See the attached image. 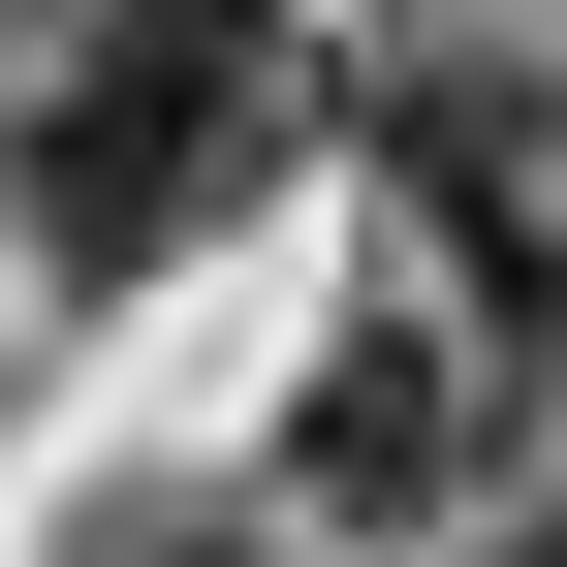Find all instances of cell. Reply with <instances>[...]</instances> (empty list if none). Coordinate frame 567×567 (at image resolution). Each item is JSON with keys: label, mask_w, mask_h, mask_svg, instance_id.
<instances>
[{"label": "cell", "mask_w": 567, "mask_h": 567, "mask_svg": "<svg viewBox=\"0 0 567 567\" xmlns=\"http://www.w3.org/2000/svg\"><path fill=\"white\" fill-rule=\"evenodd\" d=\"M252 158H284V0H32V63H0V189H32L63 284H158Z\"/></svg>", "instance_id": "6da1fadb"}, {"label": "cell", "mask_w": 567, "mask_h": 567, "mask_svg": "<svg viewBox=\"0 0 567 567\" xmlns=\"http://www.w3.org/2000/svg\"><path fill=\"white\" fill-rule=\"evenodd\" d=\"M505 567H567V505H536V536H505Z\"/></svg>", "instance_id": "5b68a950"}, {"label": "cell", "mask_w": 567, "mask_h": 567, "mask_svg": "<svg viewBox=\"0 0 567 567\" xmlns=\"http://www.w3.org/2000/svg\"><path fill=\"white\" fill-rule=\"evenodd\" d=\"M63 567H284V536H252V505H95Z\"/></svg>", "instance_id": "277c9868"}, {"label": "cell", "mask_w": 567, "mask_h": 567, "mask_svg": "<svg viewBox=\"0 0 567 567\" xmlns=\"http://www.w3.org/2000/svg\"><path fill=\"white\" fill-rule=\"evenodd\" d=\"M347 126H379V158H410V221H473V284H536V95H505V63H473V32H410V63H379V95H347Z\"/></svg>", "instance_id": "3957f363"}, {"label": "cell", "mask_w": 567, "mask_h": 567, "mask_svg": "<svg viewBox=\"0 0 567 567\" xmlns=\"http://www.w3.org/2000/svg\"><path fill=\"white\" fill-rule=\"evenodd\" d=\"M284 473H316L347 536H379V505H442V473H473V316H347L316 379H284Z\"/></svg>", "instance_id": "7a4b0ae2"}]
</instances>
